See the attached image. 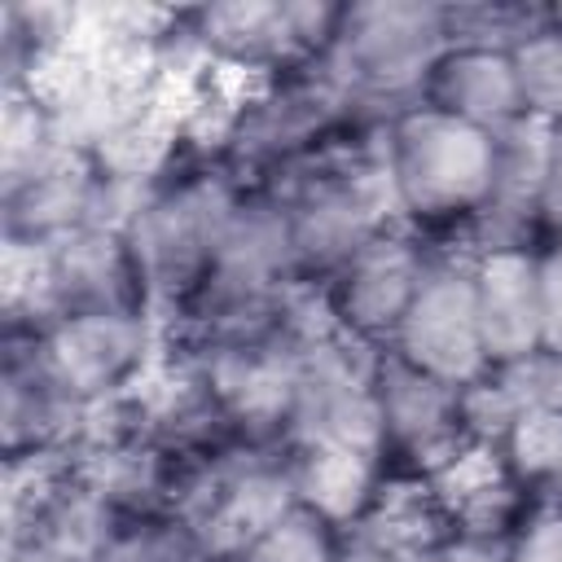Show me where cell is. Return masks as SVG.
I'll use <instances>...</instances> for the list:
<instances>
[{
    "label": "cell",
    "instance_id": "1",
    "mask_svg": "<svg viewBox=\"0 0 562 562\" xmlns=\"http://www.w3.org/2000/svg\"><path fill=\"white\" fill-rule=\"evenodd\" d=\"M246 184L220 162L215 149L180 136L162 171L136 193L123 233L145 272L154 316H167L206 272Z\"/></svg>",
    "mask_w": 562,
    "mask_h": 562
},
{
    "label": "cell",
    "instance_id": "2",
    "mask_svg": "<svg viewBox=\"0 0 562 562\" xmlns=\"http://www.w3.org/2000/svg\"><path fill=\"white\" fill-rule=\"evenodd\" d=\"M496 171V140L430 105L386 119V176L400 220L426 241H452L483 211Z\"/></svg>",
    "mask_w": 562,
    "mask_h": 562
},
{
    "label": "cell",
    "instance_id": "3",
    "mask_svg": "<svg viewBox=\"0 0 562 562\" xmlns=\"http://www.w3.org/2000/svg\"><path fill=\"white\" fill-rule=\"evenodd\" d=\"M448 44V9L435 0H351L325 57L360 110L391 119L417 105Z\"/></svg>",
    "mask_w": 562,
    "mask_h": 562
},
{
    "label": "cell",
    "instance_id": "4",
    "mask_svg": "<svg viewBox=\"0 0 562 562\" xmlns=\"http://www.w3.org/2000/svg\"><path fill=\"white\" fill-rule=\"evenodd\" d=\"M119 509L70 457L4 461V562H101Z\"/></svg>",
    "mask_w": 562,
    "mask_h": 562
},
{
    "label": "cell",
    "instance_id": "5",
    "mask_svg": "<svg viewBox=\"0 0 562 562\" xmlns=\"http://www.w3.org/2000/svg\"><path fill=\"white\" fill-rule=\"evenodd\" d=\"M347 4L325 0H237L180 9L184 44L224 70L268 79L294 66L321 61L342 26Z\"/></svg>",
    "mask_w": 562,
    "mask_h": 562
},
{
    "label": "cell",
    "instance_id": "6",
    "mask_svg": "<svg viewBox=\"0 0 562 562\" xmlns=\"http://www.w3.org/2000/svg\"><path fill=\"white\" fill-rule=\"evenodd\" d=\"M373 364L378 351L342 334L312 342L294 373L281 448H351L382 457Z\"/></svg>",
    "mask_w": 562,
    "mask_h": 562
},
{
    "label": "cell",
    "instance_id": "7",
    "mask_svg": "<svg viewBox=\"0 0 562 562\" xmlns=\"http://www.w3.org/2000/svg\"><path fill=\"white\" fill-rule=\"evenodd\" d=\"M391 351L448 386H465L487 369L474 312V259L461 246L430 241L426 277L391 338Z\"/></svg>",
    "mask_w": 562,
    "mask_h": 562
},
{
    "label": "cell",
    "instance_id": "8",
    "mask_svg": "<svg viewBox=\"0 0 562 562\" xmlns=\"http://www.w3.org/2000/svg\"><path fill=\"white\" fill-rule=\"evenodd\" d=\"M378 395V430H382V470L408 479H435L448 461H457L474 439L461 413V386H448L391 347L378 351L373 364Z\"/></svg>",
    "mask_w": 562,
    "mask_h": 562
},
{
    "label": "cell",
    "instance_id": "9",
    "mask_svg": "<svg viewBox=\"0 0 562 562\" xmlns=\"http://www.w3.org/2000/svg\"><path fill=\"white\" fill-rule=\"evenodd\" d=\"M35 338L53 378L88 408L140 391L162 356L154 316H57Z\"/></svg>",
    "mask_w": 562,
    "mask_h": 562
},
{
    "label": "cell",
    "instance_id": "10",
    "mask_svg": "<svg viewBox=\"0 0 562 562\" xmlns=\"http://www.w3.org/2000/svg\"><path fill=\"white\" fill-rule=\"evenodd\" d=\"M430 263V241L408 224L378 233L364 250H356L321 290L334 316V329L360 347H391L422 277Z\"/></svg>",
    "mask_w": 562,
    "mask_h": 562
},
{
    "label": "cell",
    "instance_id": "11",
    "mask_svg": "<svg viewBox=\"0 0 562 562\" xmlns=\"http://www.w3.org/2000/svg\"><path fill=\"white\" fill-rule=\"evenodd\" d=\"M40 329H4L0 334V457L31 461V457H70L88 404H79L44 364Z\"/></svg>",
    "mask_w": 562,
    "mask_h": 562
},
{
    "label": "cell",
    "instance_id": "12",
    "mask_svg": "<svg viewBox=\"0 0 562 562\" xmlns=\"http://www.w3.org/2000/svg\"><path fill=\"white\" fill-rule=\"evenodd\" d=\"M44 263H48L53 321L57 316H154L145 272L132 255L127 233L114 224L83 228L57 241L53 250H44Z\"/></svg>",
    "mask_w": 562,
    "mask_h": 562
},
{
    "label": "cell",
    "instance_id": "13",
    "mask_svg": "<svg viewBox=\"0 0 562 562\" xmlns=\"http://www.w3.org/2000/svg\"><path fill=\"white\" fill-rule=\"evenodd\" d=\"M452 531L430 479L386 474L356 522L342 527V562H422Z\"/></svg>",
    "mask_w": 562,
    "mask_h": 562
},
{
    "label": "cell",
    "instance_id": "14",
    "mask_svg": "<svg viewBox=\"0 0 562 562\" xmlns=\"http://www.w3.org/2000/svg\"><path fill=\"white\" fill-rule=\"evenodd\" d=\"M430 487L448 509L452 531L474 540H509L536 509L505 452L492 443H470L430 479Z\"/></svg>",
    "mask_w": 562,
    "mask_h": 562
},
{
    "label": "cell",
    "instance_id": "15",
    "mask_svg": "<svg viewBox=\"0 0 562 562\" xmlns=\"http://www.w3.org/2000/svg\"><path fill=\"white\" fill-rule=\"evenodd\" d=\"M536 250H487L474 259V312L487 369L514 364L544 347Z\"/></svg>",
    "mask_w": 562,
    "mask_h": 562
},
{
    "label": "cell",
    "instance_id": "16",
    "mask_svg": "<svg viewBox=\"0 0 562 562\" xmlns=\"http://www.w3.org/2000/svg\"><path fill=\"white\" fill-rule=\"evenodd\" d=\"M417 101L439 114H452L470 127H483V132H501L514 119H522L514 66H509V53H501V48L448 44L443 57L430 66Z\"/></svg>",
    "mask_w": 562,
    "mask_h": 562
},
{
    "label": "cell",
    "instance_id": "17",
    "mask_svg": "<svg viewBox=\"0 0 562 562\" xmlns=\"http://www.w3.org/2000/svg\"><path fill=\"white\" fill-rule=\"evenodd\" d=\"M285 465L294 496L338 527L356 522L386 479L382 457L351 448H285Z\"/></svg>",
    "mask_w": 562,
    "mask_h": 562
},
{
    "label": "cell",
    "instance_id": "18",
    "mask_svg": "<svg viewBox=\"0 0 562 562\" xmlns=\"http://www.w3.org/2000/svg\"><path fill=\"white\" fill-rule=\"evenodd\" d=\"M501 452L536 509H562V408L522 413Z\"/></svg>",
    "mask_w": 562,
    "mask_h": 562
},
{
    "label": "cell",
    "instance_id": "19",
    "mask_svg": "<svg viewBox=\"0 0 562 562\" xmlns=\"http://www.w3.org/2000/svg\"><path fill=\"white\" fill-rule=\"evenodd\" d=\"M228 562H342V527L294 501Z\"/></svg>",
    "mask_w": 562,
    "mask_h": 562
},
{
    "label": "cell",
    "instance_id": "20",
    "mask_svg": "<svg viewBox=\"0 0 562 562\" xmlns=\"http://www.w3.org/2000/svg\"><path fill=\"white\" fill-rule=\"evenodd\" d=\"M101 562H220V558L176 514H119V527Z\"/></svg>",
    "mask_w": 562,
    "mask_h": 562
},
{
    "label": "cell",
    "instance_id": "21",
    "mask_svg": "<svg viewBox=\"0 0 562 562\" xmlns=\"http://www.w3.org/2000/svg\"><path fill=\"white\" fill-rule=\"evenodd\" d=\"M509 66H514L522 119L558 127L562 123V31L544 22L540 31H531L509 48Z\"/></svg>",
    "mask_w": 562,
    "mask_h": 562
},
{
    "label": "cell",
    "instance_id": "22",
    "mask_svg": "<svg viewBox=\"0 0 562 562\" xmlns=\"http://www.w3.org/2000/svg\"><path fill=\"white\" fill-rule=\"evenodd\" d=\"M448 9V40L474 44V48H501L509 53L518 40L540 31L549 22V4H522V0H483V4H443Z\"/></svg>",
    "mask_w": 562,
    "mask_h": 562
},
{
    "label": "cell",
    "instance_id": "23",
    "mask_svg": "<svg viewBox=\"0 0 562 562\" xmlns=\"http://www.w3.org/2000/svg\"><path fill=\"white\" fill-rule=\"evenodd\" d=\"M518 413L536 408H562V347H540L514 364H492Z\"/></svg>",
    "mask_w": 562,
    "mask_h": 562
},
{
    "label": "cell",
    "instance_id": "24",
    "mask_svg": "<svg viewBox=\"0 0 562 562\" xmlns=\"http://www.w3.org/2000/svg\"><path fill=\"white\" fill-rule=\"evenodd\" d=\"M505 562H562V509H531L509 536Z\"/></svg>",
    "mask_w": 562,
    "mask_h": 562
},
{
    "label": "cell",
    "instance_id": "25",
    "mask_svg": "<svg viewBox=\"0 0 562 562\" xmlns=\"http://www.w3.org/2000/svg\"><path fill=\"white\" fill-rule=\"evenodd\" d=\"M536 290H540L544 347H562V241L558 237H549L536 250Z\"/></svg>",
    "mask_w": 562,
    "mask_h": 562
},
{
    "label": "cell",
    "instance_id": "26",
    "mask_svg": "<svg viewBox=\"0 0 562 562\" xmlns=\"http://www.w3.org/2000/svg\"><path fill=\"white\" fill-rule=\"evenodd\" d=\"M509 540H474V536H448L439 549H430L422 562H505Z\"/></svg>",
    "mask_w": 562,
    "mask_h": 562
},
{
    "label": "cell",
    "instance_id": "27",
    "mask_svg": "<svg viewBox=\"0 0 562 562\" xmlns=\"http://www.w3.org/2000/svg\"><path fill=\"white\" fill-rule=\"evenodd\" d=\"M544 220H549V237L562 224V123L553 127V162H549V189H544Z\"/></svg>",
    "mask_w": 562,
    "mask_h": 562
},
{
    "label": "cell",
    "instance_id": "28",
    "mask_svg": "<svg viewBox=\"0 0 562 562\" xmlns=\"http://www.w3.org/2000/svg\"><path fill=\"white\" fill-rule=\"evenodd\" d=\"M549 22L562 31V4H549Z\"/></svg>",
    "mask_w": 562,
    "mask_h": 562
},
{
    "label": "cell",
    "instance_id": "29",
    "mask_svg": "<svg viewBox=\"0 0 562 562\" xmlns=\"http://www.w3.org/2000/svg\"><path fill=\"white\" fill-rule=\"evenodd\" d=\"M553 237H558V241H562V224H558V228H553Z\"/></svg>",
    "mask_w": 562,
    "mask_h": 562
}]
</instances>
